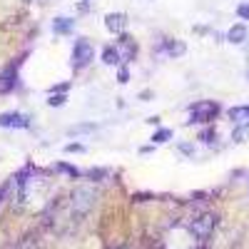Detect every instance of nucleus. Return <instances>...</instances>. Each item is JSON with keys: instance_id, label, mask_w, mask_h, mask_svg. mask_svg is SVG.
I'll return each mask as SVG.
<instances>
[{"instance_id": "f257e3e1", "label": "nucleus", "mask_w": 249, "mask_h": 249, "mask_svg": "<svg viewBox=\"0 0 249 249\" xmlns=\"http://www.w3.org/2000/svg\"><path fill=\"white\" fill-rule=\"evenodd\" d=\"M95 197H97V192H95L92 184H77L72 190V195H70V210H72V214L75 217L88 214L92 210V204H95Z\"/></svg>"}, {"instance_id": "f03ea898", "label": "nucleus", "mask_w": 249, "mask_h": 249, "mask_svg": "<svg viewBox=\"0 0 249 249\" xmlns=\"http://www.w3.org/2000/svg\"><path fill=\"white\" fill-rule=\"evenodd\" d=\"M48 192V182L43 177H30L20 182V199L25 204H35V199H43Z\"/></svg>"}, {"instance_id": "7ed1b4c3", "label": "nucleus", "mask_w": 249, "mask_h": 249, "mask_svg": "<svg viewBox=\"0 0 249 249\" xmlns=\"http://www.w3.org/2000/svg\"><path fill=\"white\" fill-rule=\"evenodd\" d=\"M197 242L190 227H175L167 234V249H197Z\"/></svg>"}, {"instance_id": "20e7f679", "label": "nucleus", "mask_w": 249, "mask_h": 249, "mask_svg": "<svg viewBox=\"0 0 249 249\" xmlns=\"http://www.w3.org/2000/svg\"><path fill=\"white\" fill-rule=\"evenodd\" d=\"M219 112V105L212 100H202V102H195L190 107V122H210L214 120V115Z\"/></svg>"}, {"instance_id": "39448f33", "label": "nucleus", "mask_w": 249, "mask_h": 249, "mask_svg": "<svg viewBox=\"0 0 249 249\" xmlns=\"http://www.w3.org/2000/svg\"><path fill=\"white\" fill-rule=\"evenodd\" d=\"M92 57H95V50H92V45L88 43V40H77V43H75V48H72V68H75V70L88 68Z\"/></svg>"}, {"instance_id": "423d86ee", "label": "nucleus", "mask_w": 249, "mask_h": 249, "mask_svg": "<svg viewBox=\"0 0 249 249\" xmlns=\"http://www.w3.org/2000/svg\"><path fill=\"white\" fill-rule=\"evenodd\" d=\"M214 224H217V217H214V214H202V217H197V219L190 224V230H192V234L202 242V239H207V237L212 234Z\"/></svg>"}, {"instance_id": "0eeeda50", "label": "nucleus", "mask_w": 249, "mask_h": 249, "mask_svg": "<svg viewBox=\"0 0 249 249\" xmlns=\"http://www.w3.org/2000/svg\"><path fill=\"white\" fill-rule=\"evenodd\" d=\"M30 120L20 112H3L0 115V127H28Z\"/></svg>"}, {"instance_id": "6e6552de", "label": "nucleus", "mask_w": 249, "mask_h": 249, "mask_svg": "<svg viewBox=\"0 0 249 249\" xmlns=\"http://www.w3.org/2000/svg\"><path fill=\"white\" fill-rule=\"evenodd\" d=\"M124 23H127V18H124L122 13H110V15L105 18V25H107L110 33H122Z\"/></svg>"}, {"instance_id": "1a4fd4ad", "label": "nucleus", "mask_w": 249, "mask_h": 249, "mask_svg": "<svg viewBox=\"0 0 249 249\" xmlns=\"http://www.w3.org/2000/svg\"><path fill=\"white\" fill-rule=\"evenodd\" d=\"M72 28H75V20H70V18H57L55 23H53V30L57 35H68Z\"/></svg>"}, {"instance_id": "9d476101", "label": "nucleus", "mask_w": 249, "mask_h": 249, "mask_svg": "<svg viewBox=\"0 0 249 249\" xmlns=\"http://www.w3.org/2000/svg\"><path fill=\"white\" fill-rule=\"evenodd\" d=\"M120 48H122V53H124V60H132V57L137 55V45L132 43L127 35H122V37H120Z\"/></svg>"}, {"instance_id": "9b49d317", "label": "nucleus", "mask_w": 249, "mask_h": 249, "mask_svg": "<svg viewBox=\"0 0 249 249\" xmlns=\"http://www.w3.org/2000/svg\"><path fill=\"white\" fill-rule=\"evenodd\" d=\"M230 117H232L234 122H247V124H249V105L232 107V110H230Z\"/></svg>"}, {"instance_id": "f8f14e48", "label": "nucleus", "mask_w": 249, "mask_h": 249, "mask_svg": "<svg viewBox=\"0 0 249 249\" xmlns=\"http://www.w3.org/2000/svg\"><path fill=\"white\" fill-rule=\"evenodd\" d=\"M244 37H247V28L244 25H234L230 33H227V40H230V43H244Z\"/></svg>"}, {"instance_id": "ddd939ff", "label": "nucleus", "mask_w": 249, "mask_h": 249, "mask_svg": "<svg viewBox=\"0 0 249 249\" xmlns=\"http://www.w3.org/2000/svg\"><path fill=\"white\" fill-rule=\"evenodd\" d=\"M120 50L117 48H105V53H102V62H105V65H117L120 62Z\"/></svg>"}, {"instance_id": "4468645a", "label": "nucleus", "mask_w": 249, "mask_h": 249, "mask_svg": "<svg viewBox=\"0 0 249 249\" xmlns=\"http://www.w3.org/2000/svg\"><path fill=\"white\" fill-rule=\"evenodd\" d=\"M164 53H170V55H182L184 53V43H175V40H167V43L162 45Z\"/></svg>"}, {"instance_id": "2eb2a0df", "label": "nucleus", "mask_w": 249, "mask_h": 249, "mask_svg": "<svg viewBox=\"0 0 249 249\" xmlns=\"http://www.w3.org/2000/svg\"><path fill=\"white\" fill-rule=\"evenodd\" d=\"M170 137H172V132H170V130H160V132H155L152 142H157V144H160V142H167Z\"/></svg>"}, {"instance_id": "dca6fc26", "label": "nucleus", "mask_w": 249, "mask_h": 249, "mask_svg": "<svg viewBox=\"0 0 249 249\" xmlns=\"http://www.w3.org/2000/svg\"><path fill=\"white\" fill-rule=\"evenodd\" d=\"M70 132H72V135H75V132H95V124H92V122H88V124H77V127H72Z\"/></svg>"}, {"instance_id": "f3484780", "label": "nucleus", "mask_w": 249, "mask_h": 249, "mask_svg": "<svg viewBox=\"0 0 249 249\" xmlns=\"http://www.w3.org/2000/svg\"><path fill=\"white\" fill-rule=\"evenodd\" d=\"M247 135H249V124H244V127H237V130H234V140H237V142H242Z\"/></svg>"}, {"instance_id": "a211bd4d", "label": "nucleus", "mask_w": 249, "mask_h": 249, "mask_svg": "<svg viewBox=\"0 0 249 249\" xmlns=\"http://www.w3.org/2000/svg\"><path fill=\"white\" fill-rule=\"evenodd\" d=\"M62 102H65V95H53V97L48 100V105H50V107H60Z\"/></svg>"}, {"instance_id": "6ab92c4d", "label": "nucleus", "mask_w": 249, "mask_h": 249, "mask_svg": "<svg viewBox=\"0 0 249 249\" xmlns=\"http://www.w3.org/2000/svg\"><path fill=\"white\" fill-rule=\"evenodd\" d=\"M237 13H239V18H244V20H249V3H242V5L237 8Z\"/></svg>"}, {"instance_id": "aec40b11", "label": "nucleus", "mask_w": 249, "mask_h": 249, "mask_svg": "<svg viewBox=\"0 0 249 249\" xmlns=\"http://www.w3.org/2000/svg\"><path fill=\"white\" fill-rule=\"evenodd\" d=\"M82 150H85V147H82L80 142H70L68 147H65V152H82Z\"/></svg>"}, {"instance_id": "412c9836", "label": "nucleus", "mask_w": 249, "mask_h": 249, "mask_svg": "<svg viewBox=\"0 0 249 249\" xmlns=\"http://www.w3.org/2000/svg\"><path fill=\"white\" fill-rule=\"evenodd\" d=\"M212 137H214V132H212V130H204V132L199 135V140H202V142H212Z\"/></svg>"}, {"instance_id": "4be33fe9", "label": "nucleus", "mask_w": 249, "mask_h": 249, "mask_svg": "<svg viewBox=\"0 0 249 249\" xmlns=\"http://www.w3.org/2000/svg\"><path fill=\"white\" fill-rule=\"evenodd\" d=\"M18 249H37V244H35L33 239H25V242H23V244H20Z\"/></svg>"}, {"instance_id": "5701e85b", "label": "nucleus", "mask_w": 249, "mask_h": 249, "mask_svg": "<svg viewBox=\"0 0 249 249\" xmlns=\"http://www.w3.org/2000/svg\"><path fill=\"white\" fill-rule=\"evenodd\" d=\"M117 75H120V82H127V80H130V72H127V68H120V72H117Z\"/></svg>"}, {"instance_id": "b1692460", "label": "nucleus", "mask_w": 249, "mask_h": 249, "mask_svg": "<svg viewBox=\"0 0 249 249\" xmlns=\"http://www.w3.org/2000/svg\"><path fill=\"white\" fill-rule=\"evenodd\" d=\"M179 150H182V152H187V155H192V152H195V150L190 147V144H179Z\"/></svg>"}, {"instance_id": "393cba45", "label": "nucleus", "mask_w": 249, "mask_h": 249, "mask_svg": "<svg viewBox=\"0 0 249 249\" xmlns=\"http://www.w3.org/2000/svg\"><path fill=\"white\" fill-rule=\"evenodd\" d=\"M120 249H124V247H120Z\"/></svg>"}]
</instances>
